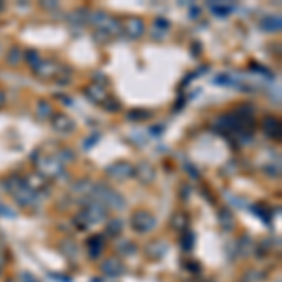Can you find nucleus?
<instances>
[{
	"label": "nucleus",
	"mask_w": 282,
	"mask_h": 282,
	"mask_svg": "<svg viewBox=\"0 0 282 282\" xmlns=\"http://www.w3.org/2000/svg\"><path fill=\"white\" fill-rule=\"evenodd\" d=\"M6 188H8V192H10L11 196L15 198V201H17L19 205H23V207H32V205L38 201L36 190H32L21 179L10 177L6 181Z\"/></svg>",
	"instance_id": "f257e3e1"
},
{
	"label": "nucleus",
	"mask_w": 282,
	"mask_h": 282,
	"mask_svg": "<svg viewBox=\"0 0 282 282\" xmlns=\"http://www.w3.org/2000/svg\"><path fill=\"white\" fill-rule=\"evenodd\" d=\"M91 192L94 196V201H98L104 207L105 205H109V209H123L125 207V199L121 198L115 190H111L105 185H96V187H93Z\"/></svg>",
	"instance_id": "f03ea898"
},
{
	"label": "nucleus",
	"mask_w": 282,
	"mask_h": 282,
	"mask_svg": "<svg viewBox=\"0 0 282 282\" xmlns=\"http://www.w3.org/2000/svg\"><path fill=\"white\" fill-rule=\"evenodd\" d=\"M105 217H107V211H105L104 205H100L98 201H93V203H89L83 209V213L77 217V222L81 220V230H87V226L100 224Z\"/></svg>",
	"instance_id": "7ed1b4c3"
},
{
	"label": "nucleus",
	"mask_w": 282,
	"mask_h": 282,
	"mask_svg": "<svg viewBox=\"0 0 282 282\" xmlns=\"http://www.w3.org/2000/svg\"><path fill=\"white\" fill-rule=\"evenodd\" d=\"M132 228L137 231V233H149V231H153L157 228V219L151 215V213H147V211H137L134 213V217H132Z\"/></svg>",
	"instance_id": "20e7f679"
},
{
	"label": "nucleus",
	"mask_w": 282,
	"mask_h": 282,
	"mask_svg": "<svg viewBox=\"0 0 282 282\" xmlns=\"http://www.w3.org/2000/svg\"><path fill=\"white\" fill-rule=\"evenodd\" d=\"M38 171L45 175V177H55V175H59L61 171H63V164L57 160L55 157H47V155H43V157L38 158Z\"/></svg>",
	"instance_id": "39448f33"
},
{
	"label": "nucleus",
	"mask_w": 282,
	"mask_h": 282,
	"mask_svg": "<svg viewBox=\"0 0 282 282\" xmlns=\"http://www.w3.org/2000/svg\"><path fill=\"white\" fill-rule=\"evenodd\" d=\"M102 273L107 275V277H119V275L125 273V265L119 258H107L102 263Z\"/></svg>",
	"instance_id": "423d86ee"
},
{
	"label": "nucleus",
	"mask_w": 282,
	"mask_h": 282,
	"mask_svg": "<svg viewBox=\"0 0 282 282\" xmlns=\"http://www.w3.org/2000/svg\"><path fill=\"white\" fill-rule=\"evenodd\" d=\"M125 31L128 36L139 38V36H143V32H145V23L141 21V19H137V17H130V19L125 21Z\"/></svg>",
	"instance_id": "0eeeda50"
},
{
	"label": "nucleus",
	"mask_w": 282,
	"mask_h": 282,
	"mask_svg": "<svg viewBox=\"0 0 282 282\" xmlns=\"http://www.w3.org/2000/svg\"><path fill=\"white\" fill-rule=\"evenodd\" d=\"M134 173V167L130 164H115L107 169V175L113 179H125V177H130Z\"/></svg>",
	"instance_id": "6e6552de"
},
{
	"label": "nucleus",
	"mask_w": 282,
	"mask_h": 282,
	"mask_svg": "<svg viewBox=\"0 0 282 282\" xmlns=\"http://www.w3.org/2000/svg\"><path fill=\"white\" fill-rule=\"evenodd\" d=\"M34 72L42 77H53L55 73L59 72V66L55 63H49V61H40V63L34 66Z\"/></svg>",
	"instance_id": "1a4fd4ad"
},
{
	"label": "nucleus",
	"mask_w": 282,
	"mask_h": 282,
	"mask_svg": "<svg viewBox=\"0 0 282 282\" xmlns=\"http://www.w3.org/2000/svg\"><path fill=\"white\" fill-rule=\"evenodd\" d=\"M261 128H263V132L269 137H273V139L281 136V125H279V121L273 119V117H267V119L261 123Z\"/></svg>",
	"instance_id": "9d476101"
},
{
	"label": "nucleus",
	"mask_w": 282,
	"mask_h": 282,
	"mask_svg": "<svg viewBox=\"0 0 282 282\" xmlns=\"http://www.w3.org/2000/svg\"><path fill=\"white\" fill-rule=\"evenodd\" d=\"M87 96L93 100L94 104H104L105 100H107V93H105L100 85H91V87L87 89Z\"/></svg>",
	"instance_id": "9b49d317"
},
{
	"label": "nucleus",
	"mask_w": 282,
	"mask_h": 282,
	"mask_svg": "<svg viewBox=\"0 0 282 282\" xmlns=\"http://www.w3.org/2000/svg\"><path fill=\"white\" fill-rule=\"evenodd\" d=\"M53 126L59 130V132H72L73 128V123H72V119H68L66 115H55V119H53Z\"/></svg>",
	"instance_id": "f8f14e48"
},
{
	"label": "nucleus",
	"mask_w": 282,
	"mask_h": 282,
	"mask_svg": "<svg viewBox=\"0 0 282 282\" xmlns=\"http://www.w3.org/2000/svg\"><path fill=\"white\" fill-rule=\"evenodd\" d=\"M104 237L102 235H96L93 239L89 241V254H91V258H98L102 251H104Z\"/></svg>",
	"instance_id": "ddd939ff"
},
{
	"label": "nucleus",
	"mask_w": 282,
	"mask_h": 282,
	"mask_svg": "<svg viewBox=\"0 0 282 282\" xmlns=\"http://www.w3.org/2000/svg\"><path fill=\"white\" fill-rule=\"evenodd\" d=\"M137 177L141 179L145 185H149L153 179L157 177V171H155V167H151L149 164H141V166H137Z\"/></svg>",
	"instance_id": "4468645a"
},
{
	"label": "nucleus",
	"mask_w": 282,
	"mask_h": 282,
	"mask_svg": "<svg viewBox=\"0 0 282 282\" xmlns=\"http://www.w3.org/2000/svg\"><path fill=\"white\" fill-rule=\"evenodd\" d=\"M219 222L222 226V230H233V215L228 209H222L219 213Z\"/></svg>",
	"instance_id": "2eb2a0df"
},
{
	"label": "nucleus",
	"mask_w": 282,
	"mask_h": 282,
	"mask_svg": "<svg viewBox=\"0 0 282 282\" xmlns=\"http://www.w3.org/2000/svg\"><path fill=\"white\" fill-rule=\"evenodd\" d=\"M123 220L119 219H113L109 220V224H107V235L109 237H117V235H121V231H123Z\"/></svg>",
	"instance_id": "dca6fc26"
},
{
	"label": "nucleus",
	"mask_w": 282,
	"mask_h": 282,
	"mask_svg": "<svg viewBox=\"0 0 282 282\" xmlns=\"http://www.w3.org/2000/svg\"><path fill=\"white\" fill-rule=\"evenodd\" d=\"M187 219H185V215H183V213H181V215H177V217H175V219H173V226H175V228H177V230H185L187 231Z\"/></svg>",
	"instance_id": "f3484780"
},
{
	"label": "nucleus",
	"mask_w": 282,
	"mask_h": 282,
	"mask_svg": "<svg viewBox=\"0 0 282 282\" xmlns=\"http://www.w3.org/2000/svg\"><path fill=\"white\" fill-rule=\"evenodd\" d=\"M38 115L49 119V115H51V105H47V102H40V104H38Z\"/></svg>",
	"instance_id": "a211bd4d"
},
{
	"label": "nucleus",
	"mask_w": 282,
	"mask_h": 282,
	"mask_svg": "<svg viewBox=\"0 0 282 282\" xmlns=\"http://www.w3.org/2000/svg\"><path fill=\"white\" fill-rule=\"evenodd\" d=\"M183 249L185 251H192L194 249V233L192 231H187V239L183 237Z\"/></svg>",
	"instance_id": "6ab92c4d"
},
{
	"label": "nucleus",
	"mask_w": 282,
	"mask_h": 282,
	"mask_svg": "<svg viewBox=\"0 0 282 282\" xmlns=\"http://www.w3.org/2000/svg\"><path fill=\"white\" fill-rule=\"evenodd\" d=\"M267 23H269V29H267V31H279V29H281V19H279V17H277V19H275V17H269V19L261 21V25H267Z\"/></svg>",
	"instance_id": "aec40b11"
},
{
	"label": "nucleus",
	"mask_w": 282,
	"mask_h": 282,
	"mask_svg": "<svg viewBox=\"0 0 282 282\" xmlns=\"http://www.w3.org/2000/svg\"><path fill=\"white\" fill-rule=\"evenodd\" d=\"M27 185H29V187H31L32 190H34V188H42V187H43V179H42V177H38V175H36V177H34V175H31V177H29V183H27Z\"/></svg>",
	"instance_id": "412c9836"
},
{
	"label": "nucleus",
	"mask_w": 282,
	"mask_h": 282,
	"mask_svg": "<svg viewBox=\"0 0 282 282\" xmlns=\"http://www.w3.org/2000/svg\"><path fill=\"white\" fill-rule=\"evenodd\" d=\"M19 59H21V53H19V49H17V47H13V49L10 51V55H8V63L17 64V63H19Z\"/></svg>",
	"instance_id": "4be33fe9"
},
{
	"label": "nucleus",
	"mask_w": 282,
	"mask_h": 282,
	"mask_svg": "<svg viewBox=\"0 0 282 282\" xmlns=\"http://www.w3.org/2000/svg\"><path fill=\"white\" fill-rule=\"evenodd\" d=\"M0 217H6V219H13L15 217V213L10 209V207H6L4 203H0Z\"/></svg>",
	"instance_id": "5701e85b"
},
{
	"label": "nucleus",
	"mask_w": 282,
	"mask_h": 282,
	"mask_svg": "<svg viewBox=\"0 0 282 282\" xmlns=\"http://www.w3.org/2000/svg\"><path fill=\"white\" fill-rule=\"evenodd\" d=\"M27 59H29V63H31L32 68H34V66H36L38 63H40V57H38V53H34V51L27 53Z\"/></svg>",
	"instance_id": "b1692460"
},
{
	"label": "nucleus",
	"mask_w": 282,
	"mask_h": 282,
	"mask_svg": "<svg viewBox=\"0 0 282 282\" xmlns=\"http://www.w3.org/2000/svg\"><path fill=\"white\" fill-rule=\"evenodd\" d=\"M119 251L125 252V254H132V252H134V245H132L130 241H125V245H121Z\"/></svg>",
	"instance_id": "393cba45"
},
{
	"label": "nucleus",
	"mask_w": 282,
	"mask_h": 282,
	"mask_svg": "<svg viewBox=\"0 0 282 282\" xmlns=\"http://www.w3.org/2000/svg\"><path fill=\"white\" fill-rule=\"evenodd\" d=\"M2 104H4V94L0 93V105H2Z\"/></svg>",
	"instance_id": "a878e982"
}]
</instances>
